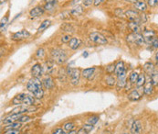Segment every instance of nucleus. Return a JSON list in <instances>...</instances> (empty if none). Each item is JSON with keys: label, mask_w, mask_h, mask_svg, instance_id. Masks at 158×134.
Listing matches in <instances>:
<instances>
[{"label": "nucleus", "mask_w": 158, "mask_h": 134, "mask_svg": "<svg viewBox=\"0 0 158 134\" xmlns=\"http://www.w3.org/2000/svg\"><path fill=\"white\" fill-rule=\"evenodd\" d=\"M42 86V82L39 78H35V77H32L27 84V89L31 92L36 98H39V99L42 98L44 96V91H43Z\"/></svg>", "instance_id": "1"}, {"label": "nucleus", "mask_w": 158, "mask_h": 134, "mask_svg": "<svg viewBox=\"0 0 158 134\" xmlns=\"http://www.w3.org/2000/svg\"><path fill=\"white\" fill-rule=\"evenodd\" d=\"M51 57H52V60L56 62L58 65H62V63H64L67 61L68 55L63 50H61V49L57 48V49H53L51 51Z\"/></svg>", "instance_id": "2"}, {"label": "nucleus", "mask_w": 158, "mask_h": 134, "mask_svg": "<svg viewBox=\"0 0 158 134\" xmlns=\"http://www.w3.org/2000/svg\"><path fill=\"white\" fill-rule=\"evenodd\" d=\"M126 40L133 44H136L137 46H143L145 44V37L142 33H131L126 37Z\"/></svg>", "instance_id": "3"}, {"label": "nucleus", "mask_w": 158, "mask_h": 134, "mask_svg": "<svg viewBox=\"0 0 158 134\" xmlns=\"http://www.w3.org/2000/svg\"><path fill=\"white\" fill-rule=\"evenodd\" d=\"M67 74L70 77V83L73 86H77L80 83V77H81V71L80 69H76V68H71L68 67L67 69Z\"/></svg>", "instance_id": "4"}, {"label": "nucleus", "mask_w": 158, "mask_h": 134, "mask_svg": "<svg viewBox=\"0 0 158 134\" xmlns=\"http://www.w3.org/2000/svg\"><path fill=\"white\" fill-rule=\"evenodd\" d=\"M143 94H145L143 86H141V87L136 86V89L132 90V92L128 95V99L131 101H138L141 99V97L143 96Z\"/></svg>", "instance_id": "5"}, {"label": "nucleus", "mask_w": 158, "mask_h": 134, "mask_svg": "<svg viewBox=\"0 0 158 134\" xmlns=\"http://www.w3.org/2000/svg\"><path fill=\"white\" fill-rule=\"evenodd\" d=\"M90 40L92 42H94V43L99 44V45H104V44H107V42H108L103 35L99 33V32L91 33L90 34Z\"/></svg>", "instance_id": "6"}, {"label": "nucleus", "mask_w": 158, "mask_h": 134, "mask_svg": "<svg viewBox=\"0 0 158 134\" xmlns=\"http://www.w3.org/2000/svg\"><path fill=\"white\" fill-rule=\"evenodd\" d=\"M30 32L27 30H19L18 32H15L12 34L11 39L13 40H16V41H20V40H26L27 38L30 37Z\"/></svg>", "instance_id": "7"}, {"label": "nucleus", "mask_w": 158, "mask_h": 134, "mask_svg": "<svg viewBox=\"0 0 158 134\" xmlns=\"http://www.w3.org/2000/svg\"><path fill=\"white\" fill-rule=\"evenodd\" d=\"M35 110H37V108L36 107H33V106H26V105H23V106H19V107L13 109V113H16V114H24V113H27V112H33Z\"/></svg>", "instance_id": "8"}, {"label": "nucleus", "mask_w": 158, "mask_h": 134, "mask_svg": "<svg viewBox=\"0 0 158 134\" xmlns=\"http://www.w3.org/2000/svg\"><path fill=\"white\" fill-rule=\"evenodd\" d=\"M127 71H125L124 73H121V74H119L117 76V81H116V87L118 90L123 89L125 87L126 83H127Z\"/></svg>", "instance_id": "9"}, {"label": "nucleus", "mask_w": 158, "mask_h": 134, "mask_svg": "<svg viewBox=\"0 0 158 134\" xmlns=\"http://www.w3.org/2000/svg\"><path fill=\"white\" fill-rule=\"evenodd\" d=\"M142 34H143V36L145 37V43H147V44H151L152 43V41L157 38L156 32L154 30H145Z\"/></svg>", "instance_id": "10"}, {"label": "nucleus", "mask_w": 158, "mask_h": 134, "mask_svg": "<svg viewBox=\"0 0 158 134\" xmlns=\"http://www.w3.org/2000/svg\"><path fill=\"white\" fill-rule=\"evenodd\" d=\"M43 71H44V70H43V67L40 63H36V65H34L31 68L32 77H35V78H39L43 74Z\"/></svg>", "instance_id": "11"}, {"label": "nucleus", "mask_w": 158, "mask_h": 134, "mask_svg": "<svg viewBox=\"0 0 158 134\" xmlns=\"http://www.w3.org/2000/svg\"><path fill=\"white\" fill-rule=\"evenodd\" d=\"M44 11H45L44 8H42V6H35V8H33L29 11V16H30L31 18H39V17L43 15Z\"/></svg>", "instance_id": "12"}, {"label": "nucleus", "mask_w": 158, "mask_h": 134, "mask_svg": "<svg viewBox=\"0 0 158 134\" xmlns=\"http://www.w3.org/2000/svg\"><path fill=\"white\" fill-rule=\"evenodd\" d=\"M23 115L22 114H16V113H12L11 115L8 116L6 118H4L3 121V123L5 125H8L10 123H13V122H17L19 121V118L22 117Z\"/></svg>", "instance_id": "13"}, {"label": "nucleus", "mask_w": 158, "mask_h": 134, "mask_svg": "<svg viewBox=\"0 0 158 134\" xmlns=\"http://www.w3.org/2000/svg\"><path fill=\"white\" fill-rule=\"evenodd\" d=\"M142 129H143V125H142V122L139 119H136L134 121L131 126V133L132 134H141V131H142Z\"/></svg>", "instance_id": "14"}, {"label": "nucleus", "mask_w": 158, "mask_h": 134, "mask_svg": "<svg viewBox=\"0 0 158 134\" xmlns=\"http://www.w3.org/2000/svg\"><path fill=\"white\" fill-rule=\"evenodd\" d=\"M124 16L126 18H128L130 21H138L139 19V13L137 11H135V10H127L125 11L124 13Z\"/></svg>", "instance_id": "15"}, {"label": "nucleus", "mask_w": 158, "mask_h": 134, "mask_svg": "<svg viewBox=\"0 0 158 134\" xmlns=\"http://www.w3.org/2000/svg\"><path fill=\"white\" fill-rule=\"evenodd\" d=\"M128 28L132 30L133 33H140L141 32V24L138 21H130L128 23Z\"/></svg>", "instance_id": "16"}, {"label": "nucleus", "mask_w": 158, "mask_h": 134, "mask_svg": "<svg viewBox=\"0 0 158 134\" xmlns=\"http://www.w3.org/2000/svg\"><path fill=\"white\" fill-rule=\"evenodd\" d=\"M42 84H43V86L46 89H51L54 86V81L50 75H47L46 77H44V79L42 80Z\"/></svg>", "instance_id": "17"}, {"label": "nucleus", "mask_w": 158, "mask_h": 134, "mask_svg": "<svg viewBox=\"0 0 158 134\" xmlns=\"http://www.w3.org/2000/svg\"><path fill=\"white\" fill-rule=\"evenodd\" d=\"M95 73V68L94 67H91V68H86L84 70H82L81 72V75L86 79H91L93 74Z\"/></svg>", "instance_id": "18"}, {"label": "nucleus", "mask_w": 158, "mask_h": 134, "mask_svg": "<svg viewBox=\"0 0 158 134\" xmlns=\"http://www.w3.org/2000/svg\"><path fill=\"white\" fill-rule=\"evenodd\" d=\"M125 70H126V67H125L124 62L123 61H119L115 65V71H114V74H115L116 76H118L121 73H124Z\"/></svg>", "instance_id": "19"}, {"label": "nucleus", "mask_w": 158, "mask_h": 134, "mask_svg": "<svg viewBox=\"0 0 158 134\" xmlns=\"http://www.w3.org/2000/svg\"><path fill=\"white\" fill-rule=\"evenodd\" d=\"M81 45V40L79 38H71L69 42V47L71 50H77Z\"/></svg>", "instance_id": "20"}, {"label": "nucleus", "mask_w": 158, "mask_h": 134, "mask_svg": "<svg viewBox=\"0 0 158 134\" xmlns=\"http://www.w3.org/2000/svg\"><path fill=\"white\" fill-rule=\"evenodd\" d=\"M133 6L136 11L139 12H145L147 10V3L143 1H137L135 4H133Z\"/></svg>", "instance_id": "21"}, {"label": "nucleus", "mask_w": 158, "mask_h": 134, "mask_svg": "<svg viewBox=\"0 0 158 134\" xmlns=\"http://www.w3.org/2000/svg\"><path fill=\"white\" fill-rule=\"evenodd\" d=\"M143 70H145V72L150 76L155 71L154 65L153 62H147L145 63V65H143Z\"/></svg>", "instance_id": "22"}, {"label": "nucleus", "mask_w": 158, "mask_h": 134, "mask_svg": "<svg viewBox=\"0 0 158 134\" xmlns=\"http://www.w3.org/2000/svg\"><path fill=\"white\" fill-rule=\"evenodd\" d=\"M143 91H145V95H146V96H150L153 94L154 86H153V84L151 83V81L145 83V84L143 86Z\"/></svg>", "instance_id": "23"}, {"label": "nucleus", "mask_w": 158, "mask_h": 134, "mask_svg": "<svg viewBox=\"0 0 158 134\" xmlns=\"http://www.w3.org/2000/svg\"><path fill=\"white\" fill-rule=\"evenodd\" d=\"M146 83V77H145V74L142 73V74H139V77L137 79V82H136V86L137 87H141V86H143Z\"/></svg>", "instance_id": "24"}, {"label": "nucleus", "mask_w": 158, "mask_h": 134, "mask_svg": "<svg viewBox=\"0 0 158 134\" xmlns=\"http://www.w3.org/2000/svg\"><path fill=\"white\" fill-rule=\"evenodd\" d=\"M105 82L106 84L109 86H113L116 84V80H115V77H114L112 74H108L105 76Z\"/></svg>", "instance_id": "25"}, {"label": "nucleus", "mask_w": 158, "mask_h": 134, "mask_svg": "<svg viewBox=\"0 0 158 134\" xmlns=\"http://www.w3.org/2000/svg\"><path fill=\"white\" fill-rule=\"evenodd\" d=\"M25 95L26 94H18V96H16L15 97L13 98L12 100V103L14 105H20V104H23V100H24V97H25Z\"/></svg>", "instance_id": "26"}, {"label": "nucleus", "mask_w": 158, "mask_h": 134, "mask_svg": "<svg viewBox=\"0 0 158 134\" xmlns=\"http://www.w3.org/2000/svg\"><path fill=\"white\" fill-rule=\"evenodd\" d=\"M21 127H22V123L19 122V121H17V122H13V123L8 124V126H6L5 130H19V129H21Z\"/></svg>", "instance_id": "27"}, {"label": "nucleus", "mask_w": 158, "mask_h": 134, "mask_svg": "<svg viewBox=\"0 0 158 134\" xmlns=\"http://www.w3.org/2000/svg\"><path fill=\"white\" fill-rule=\"evenodd\" d=\"M50 24H51V21L48 20V19H46L44 20L43 22L40 24V26L39 27V29H38V33H40L42 31H44L45 30H47L48 28L50 26Z\"/></svg>", "instance_id": "28"}, {"label": "nucleus", "mask_w": 158, "mask_h": 134, "mask_svg": "<svg viewBox=\"0 0 158 134\" xmlns=\"http://www.w3.org/2000/svg\"><path fill=\"white\" fill-rule=\"evenodd\" d=\"M70 14L74 17H78V16H81V14L83 13V9L81 8V6H75L74 9H72L70 11Z\"/></svg>", "instance_id": "29"}, {"label": "nucleus", "mask_w": 158, "mask_h": 134, "mask_svg": "<svg viewBox=\"0 0 158 134\" xmlns=\"http://www.w3.org/2000/svg\"><path fill=\"white\" fill-rule=\"evenodd\" d=\"M150 81H151V83L153 84V86H158V71H155L151 74L150 76Z\"/></svg>", "instance_id": "30"}, {"label": "nucleus", "mask_w": 158, "mask_h": 134, "mask_svg": "<svg viewBox=\"0 0 158 134\" xmlns=\"http://www.w3.org/2000/svg\"><path fill=\"white\" fill-rule=\"evenodd\" d=\"M34 102H35V99H34L33 96H28V95H25L24 100H23V105H26V106H33Z\"/></svg>", "instance_id": "31"}, {"label": "nucleus", "mask_w": 158, "mask_h": 134, "mask_svg": "<svg viewBox=\"0 0 158 134\" xmlns=\"http://www.w3.org/2000/svg\"><path fill=\"white\" fill-rule=\"evenodd\" d=\"M46 67H45V71L50 74H52L53 72V70H54V65H53V62L51 61H48V62H46Z\"/></svg>", "instance_id": "32"}, {"label": "nucleus", "mask_w": 158, "mask_h": 134, "mask_svg": "<svg viewBox=\"0 0 158 134\" xmlns=\"http://www.w3.org/2000/svg\"><path fill=\"white\" fill-rule=\"evenodd\" d=\"M139 77V74L137 72H133L131 73L130 76H129V81H130L133 84H136V82H137V79Z\"/></svg>", "instance_id": "33"}, {"label": "nucleus", "mask_w": 158, "mask_h": 134, "mask_svg": "<svg viewBox=\"0 0 158 134\" xmlns=\"http://www.w3.org/2000/svg\"><path fill=\"white\" fill-rule=\"evenodd\" d=\"M75 128V124L73 122H67L63 125V130H67L68 132L70 130H73Z\"/></svg>", "instance_id": "34"}, {"label": "nucleus", "mask_w": 158, "mask_h": 134, "mask_svg": "<svg viewBox=\"0 0 158 134\" xmlns=\"http://www.w3.org/2000/svg\"><path fill=\"white\" fill-rule=\"evenodd\" d=\"M61 30L63 31H65V32H70V33H72L74 31L73 27L71 25H70V24H65V25L61 26Z\"/></svg>", "instance_id": "35"}, {"label": "nucleus", "mask_w": 158, "mask_h": 134, "mask_svg": "<svg viewBox=\"0 0 158 134\" xmlns=\"http://www.w3.org/2000/svg\"><path fill=\"white\" fill-rule=\"evenodd\" d=\"M8 23V16H5L2 19H1V25H0V29H1V31L3 32L5 30V27L6 26V24Z\"/></svg>", "instance_id": "36"}, {"label": "nucleus", "mask_w": 158, "mask_h": 134, "mask_svg": "<svg viewBox=\"0 0 158 134\" xmlns=\"http://www.w3.org/2000/svg\"><path fill=\"white\" fill-rule=\"evenodd\" d=\"M45 56V51L43 48H39V50L36 52V57L38 59H43Z\"/></svg>", "instance_id": "37"}, {"label": "nucleus", "mask_w": 158, "mask_h": 134, "mask_svg": "<svg viewBox=\"0 0 158 134\" xmlns=\"http://www.w3.org/2000/svg\"><path fill=\"white\" fill-rule=\"evenodd\" d=\"M66 75H68L67 71H65L64 69H60V72H59V75H58V76H59V79H60V81H65Z\"/></svg>", "instance_id": "38"}, {"label": "nucleus", "mask_w": 158, "mask_h": 134, "mask_svg": "<svg viewBox=\"0 0 158 134\" xmlns=\"http://www.w3.org/2000/svg\"><path fill=\"white\" fill-rule=\"evenodd\" d=\"M105 70H106V72L108 73L109 74L114 73V71H115V65H114V63H111V65H108L106 66Z\"/></svg>", "instance_id": "39"}, {"label": "nucleus", "mask_w": 158, "mask_h": 134, "mask_svg": "<svg viewBox=\"0 0 158 134\" xmlns=\"http://www.w3.org/2000/svg\"><path fill=\"white\" fill-rule=\"evenodd\" d=\"M98 121H99V117H97V116H93V117L89 118L88 121H86V124L94 125V124H96V122H97Z\"/></svg>", "instance_id": "40"}, {"label": "nucleus", "mask_w": 158, "mask_h": 134, "mask_svg": "<svg viewBox=\"0 0 158 134\" xmlns=\"http://www.w3.org/2000/svg\"><path fill=\"white\" fill-rule=\"evenodd\" d=\"M70 40H71V36L70 34H66V35H64V36L61 37V41L63 42V43H69Z\"/></svg>", "instance_id": "41"}, {"label": "nucleus", "mask_w": 158, "mask_h": 134, "mask_svg": "<svg viewBox=\"0 0 158 134\" xmlns=\"http://www.w3.org/2000/svg\"><path fill=\"white\" fill-rule=\"evenodd\" d=\"M147 6L150 8H154L158 6V0H147Z\"/></svg>", "instance_id": "42"}, {"label": "nucleus", "mask_w": 158, "mask_h": 134, "mask_svg": "<svg viewBox=\"0 0 158 134\" xmlns=\"http://www.w3.org/2000/svg\"><path fill=\"white\" fill-rule=\"evenodd\" d=\"M30 117H28V116H22L20 118H19V122H21V123H24V122H27V121H30Z\"/></svg>", "instance_id": "43"}, {"label": "nucleus", "mask_w": 158, "mask_h": 134, "mask_svg": "<svg viewBox=\"0 0 158 134\" xmlns=\"http://www.w3.org/2000/svg\"><path fill=\"white\" fill-rule=\"evenodd\" d=\"M53 6H54V3H46V5L44 6V9L50 11L53 9Z\"/></svg>", "instance_id": "44"}, {"label": "nucleus", "mask_w": 158, "mask_h": 134, "mask_svg": "<svg viewBox=\"0 0 158 134\" xmlns=\"http://www.w3.org/2000/svg\"><path fill=\"white\" fill-rule=\"evenodd\" d=\"M4 134H20L19 130H8Z\"/></svg>", "instance_id": "45"}, {"label": "nucleus", "mask_w": 158, "mask_h": 134, "mask_svg": "<svg viewBox=\"0 0 158 134\" xmlns=\"http://www.w3.org/2000/svg\"><path fill=\"white\" fill-rule=\"evenodd\" d=\"M82 127H83L85 130H87L89 132H91V131L93 130V128H94V126H93V125H90V124H84Z\"/></svg>", "instance_id": "46"}, {"label": "nucleus", "mask_w": 158, "mask_h": 134, "mask_svg": "<svg viewBox=\"0 0 158 134\" xmlns=\"http://www.w3.org/2000/svg\"><path fill=\"white\" fill-rule=\"evenodd\" d=\"M93 2H94V0H83L82 3L85 6H91V4H93Z\"/></svg>", "instance_id": "47"}, {"label": "nucleus", "mask_w": 158, "mask_h": 134, "mask_svg": "<svg viewBox=\"0 0 158 134\" xmlns=\"http://www.w3.org/2000/svg\"><path fill=\"white\" fill-rule=\"evenodd\" d=\"M150 45L152 46L154 49H157V48H158V39H157V38L154 39V40L152 41V43H151Z\"/></svg>", "instance_id": "48"}, {"label": "nucleus", "mask_w": 158, "mask_h": 134, "mask_svg": "<svg viewBox=\"0 0 158 134\" xmlns=\"http://www.w3.org/2000/svg\"><path fill=\"white\" fill-rule=\"evenodd\" d=\"M52 134H64V130H62L61 128H58L52 132Z\"/></svg>", "instance_id": "49"}, {"label": "nucleus", "mask_w": 158, "mask_h": 134, "mask_svg": "<svg viewBox=\"0 0 158 134\" xmlns=\"http://www.w3.org/2000/svg\"><path fill=\"white\" fill-rule=\"evenodd\" d=\"M78 134H89V131L87 130H85L82 127V128H81L80 130H78Z\"/></svg>", "instance_id": "50"}, {"label": "nucleus", "mask_w": 158, "mask_h": 134, "mask_svg": "<svg viewBox=\"0 0 158 134\" xmlns=\"http://www.w3.org/2000/svg\"><path fill=\"white\" fill-rule=\"evenodd\" d=\"M132 86H133V84H132L130 81L127 82V83H126V86H125V87H124L125 90H127V91H128V90H130V89L132 88Z\"/></svg>", "instance_id": "51"}, {"label": "nucleus", "mask_w": 158, "mask_h": 134, "mask_svg": "<svg viewBox=\"0 0 158 134\" xmlns=\"http://www.w3.org/2000/svg\"><path fill=\"white\" fill-rule=\"evenodd\" d=\"M103 1H104V0H94V2H93V4H94L95 6H98L99 5L102 4Z\"/></svg>", "instance_id": "52"}, {"label": "nucleus", "mask_w": 158, "mask_h": 134, "mask_svg": "<svg viewBox=\"0 0 158 134\" xmlns=\"http://www.w3.org/2000/svg\"><path fill=\"white\" fill-rule=\"evenodd\" d=\"M125 1H127V2H129V3H133V4H135L136 2L138 1V0H125Z\"/></svg>", "instance_id": "53"}, {"label": "nucleus", "mask_w": 158, "mask_h": 134, "mask_svg": "<svg viewBox=\"0 0 158 134\" xmlns=\"http://www.w3.org/2000/svg\"><path fill=\"white\" fill-rule=\"evenodd\" d=\"M155 61H156V63H157V65H158V51L155 53Z\"/></svg>", "instance_id": "54"}, {"label": "nucleus", "mask_w": 158, "mask_h": 134, "mask_svg": "<svg viewBox=\"0 0 158 134\" xmlns=\"http://www.w3.org/2000/svg\"><path fill=\"white\" fill-rule=\"evenodd\" d=\"M46 3H55L56 0H45Z\"/></svg>", "instance_id": "55"}, {"label": "nucleus", "mask_w": 158, "mask_h": 134, "mask_svg": "<svg viewBox=\"0 0 158 134\" xmlns=\"http://www.w3.org/2000/svg\"><path fill=\"white\" fill-rule=\"evenodd\" d=\"M69 134H78V131H75V130H70V131H69Z\"/></svg>", "instance_id": "56"}, {"label": "nucleus", "mask_w": 158, "mask_h": 134, "mask_svg": "<svg viewBox=\"0 0 158 134\" xmlns=\"http://www.w3.org/2000/svg\"><path fill=\"white\" fill-rule=\"evenodd\" d=\"M82 56H83V57H87V56H88V52H84V53L82 54Z\"/></svg>", "instance_id": "57"}, {"label": "nucleus", "mask_w": 158, "mask_h": 134, "mask_svg": "<svg viewBox=\"0 0 158 134\" xmlns=\"http://www.w3.org/2000/svg\"><path fill=\"white\" fill-rule=\"evenodd\" d=\"M64 134H69V132H68V133H64Z\"/></svg>", "instance_id": "58"}]
</instances>
